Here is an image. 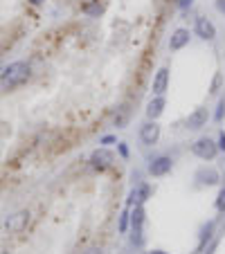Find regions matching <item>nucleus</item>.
Instances as JSON below:
<instances>
[{
	"label": "nucleus",
	"instance_id": "f257e3e1",
	"mask_svg": "<svg viewBox=\"0 0 225 254\" xmlns=\"http://www.w3.org/2000/svg\"><path fill=\"white\" fill-rule=\"evenodd\" d=\"M29 77H32V65L27 61H14L0 72V88L2 90H16L29 81Z\"/></svg>",
	"mask_w": 225,
	"mask_h": 254
},
{
	"label": "nucleus",
	"instance_id": "f03ea898",
	"mask_svg": "<svg viewBox=\"0 0 225 254\" xmlns=\"http://www.w3.org/2000/svg\"><path fill=\"white\" fill-rule=\"evenodd\" d=\"M192 153L196 155V158H200V160H207V162H212V160L219 155V146H216V142L212 138L203 135V138H198L196 142L192 144Z\"/></svg>",
	"mask_w": 225,
	"mask_h": 254
},
{
	"label": "nucleus",
	"instance_id": "7ed1b4c3",
	"mask_svg": "<svg viewBox=\"0 0 225 254\" xmlns=\"http://www.w3.org/2000/svg\"><path fill=\"white\" fill-rule=\"evenodd\" d=\"M90 167L95 171H106V169H111L112 167V162H115V155L108 151V146H99V148H95L90 153Z\"/></svg>",
	"mask_w": 225,
	"mask_h": 254
},
{
	"label": "nucleus",
	"instance_id": "20e7f679",
	"mask_svg": "<svg viewBox=\"0 0 225 254\" xmlns=\"http://www.w3.org/2000/svg\"><path fill=\"white\" fill-rule=\"evenodd\" d=\"M160 135H162V128H160V124L153 122V119H149V122L142 124V128H140V140H142L144 146H156V144L160 142Z\"/></svg>",
	"mask_w": 225,
	"mask_h": 254
},
{
	"label": "nucleus",
	"instance_id": "39448f33",
	"mask_svg": "<svg viewBox=\"0 0 225 254\" xmlns=\"http://www.w3.org/2000/svg\"><path fill=\"white\" fill-rule=\"evenodd\" d=\"M149 173L153 175V178H162V175H167L169 171L173 169V160L169 158V155H156V158L149 160Z\"/></svg>",
	"mask_w": 225,
	"mask_h": 254
},
{
	"label": "nucleus",
	"instance_id": "423d86ee",
	"mask_svg": "<svg viewBox=\"0 0 225 254\" xmlns=\"http://www.w3.org/2000/svg\"><path fill=\"white\" fill-rule=\"evenodd\" d=\"M27 225H29V212H27V209H21V212L11 214V216L5 218V229L7 232L18 234V232H23Z\"/></svg>",
	"mask_w": 225,
	"mask_h": 254
},
{
	"label": "nucleus",
	"instance_id": "0eeeda50",
	"mask_svg": "<svg viewBox=\"0 0 225 254\" xmlns=\"http://www.w3.org/2000/svg\"><path fill=\"white\" fill-rule=\"evenodd\" d=\"M209 122V111L207 108H196L194 113H189L187 119H185V128L187 131H200L205 128Z\"/></svg>",
	"mask_w": 225,
	"mask_h": 254
},
{
	"label": "nucleus",
	"instance_id": "6e6552de",
	"mask_svg": "<svg viewBox=\"0 0 225 254\" xmlns=\"http://www.w3.org/2000/svg\"><path fill=\"white\" fill-rule=\"evenodd\" d=\"M194 32H196V36H198L200 41H214L216 38L214 23L209 21V18H205V16L196 18V23H194Z\"/></svg>",
	"mask_w": 225,
	"mask_h": 254
},
{
	"label": "nucleus",
	"instance_id": "1a4fd4ad",
	"mask_svg": "<svg viewBox=\"0 0 225 254\" xmlns=\"http://www.w3.org/2000/svg\"><path fill=\"white\" fill-rule=\"evenodd\" d=\"M189 41H192V34H189L187 27H178L171 32V38H169V50L171 52H178V50L187 48Z\"/></svg>",
	"mask_w": 225,
	"mask_h": 254
},
{
	"label": "nucleus",
	"instance_id": "9d476101",
	"mask_svg": "<svg viewBox=\"0 0 225 254\" xmlns=\"http://www.w3.org/2000/svg\"><path fill=\"white\" fill-rule=\"evenodd\" d=\"M194 180L198 182V185L212 187V185H219L221 182V173L214 169V167H200V169L194 173Z\"/></svg>",
	"mask_w": 225,
	"mask_h": 254
},
{
	"label": "nucleus",
	"instance_id": "9b49d317",
	"mask_svg": "<svg viewBox=\"0 0 225 254\" xmlns=\"http://www.w3.org/2000/svg\"><path fill=\"white\" fill-rule=\"evenodd\" d=\"M149 196H151V187L146 185V182H138V185L131 189V194H129V207L144 205V202L149 200Z\"/></svg>",
	"mask_w": 225,
	"mask_h": 254
},
{
	"label": "nucleus",
	"instance_id": "f8f14e48",
	"mask_svg": "<svg viewBox=\"0 0 225 254\" xmlns=\"http://www.w3.org/2000/svg\"><path fill=\"white\" fill-rule=\"evenodd\" d=\"M165 106H167L165 97H162V95H153V97H151V101L146 104V117L153 119V122H158V117H162V113H165Z\"/></svg>",
	"mask_w": 225,
	"mask_h": 254
},
{
	"label": "nucleus",
	"instance_id": "ddd939ff",
	"mask_svg": "<svg viewBox=\"0 0 225 254\" xmlns=\"http://www.w3.org/2000/svg\"><path fill=\"white\" fill-rule=\"evenodd\" d=\"M167 88H169V68H160L153 77V85H151V90L153 95H165Z\"/></svg>",
	"mask_w": 225,
	"mask_h": 254
},
{
	"label": "nucleus",
	"instance_id": "4468645a",
	"mask_svg": "<svg viewBox=\"0 0 225 254\" xmlns=\"http://www.w3.org/2000/svg\"><path fill=\"white\" fill-rule=\"evenodd\" d=\"M214 227H216L214 221H209L207 225H203V229H200V236H198V250H203L205 245L212 241V236H214Z\"/></svg>",
	"mask_w": 225,
	"mask_h": 254
},
{
	"label": "nucleus",
	"instance_id": "2eb2a0df",
	"mask_svg": "<svg viewBox=\"0 0 225 254\" xmlns=\"http://www.w3.org/2000/svg\"><path fill=\"white\" fill-rule=\"evenodd\" d=\"M129 225H131V207H126V209L122 212V216H119V225H117L119 234L129 232Z\"/></svg>",
	"mask_w": 225,
	"mask_h": 254
},
{
	"label": "nucleus",
	"instance_id": "dca6fc26",
	"mask_svg": "<svg viewBox=\"0 0 225 254\" xmlns=\"http://www.w3.org/2000/svg\"><path fill=\"white\" fill-rule=\"evenodd\" d=\"M126 122H129V108H126V106L117 108V113H115V126L124 128V126H126Z\"/></svg>",
	"mask_w": 225,
	"mask_h": 254
},
{
	"label": "nucleus",
	"instance_id": "f3484780",
	"mask_svg": "<svg viewBox=\"0 0 225 254\" xmlns=\"http://www.w3.org/2000/svg\"><path fill=\"white\" fill-rule=\"evenodd\" d=\"M131 243H133L135 248H142V245H144V232H142V227H131Z\"/></svg>",
	"mask_w": 225,
	"mask_h": 254
},
{
	"label": "nucleus",
	"instance_id": "a211bd4d",
	"mask_svg": "<svg viewBox=\"0 0 225 254\" xmlns=\"http://www.w3.org/2000/svg\"><path fill=\"white\" fill-rule=\"evenodd\" d=\"M84 11H86L88 16H99V14L104 11V5H99V0H95L92 5H86V7H84Z\"/></svg>",
	"mask_w": 225,
	"mask_h": 254
},
{
	"label": "nucleus",
	"instance_id": "6ab92c4d",
	"mask_svg": "<svg viewBox=\"0 0 225 254\" xmlns=\"http://www.w3.org/2000/svg\"><path fill=\"white\" fill-rule=\"evenodd\" d=\"M221 85H223V72H216L214 79H212V85H209V92H212V95H216V92L221 90Z\"/></svg>",
	"mask_w": 225,
	"mask_h": 254
},
{
	"label": "nucleus",
	"instance_id": "aec40b11",
	"mask_svg": "<svg viewBox=\"0 0 225 254\" xmlns=\"http://www.w3.org/2000/svg\"><path fill=\"white\" fill-rule=\"evenodd\" d=\"M216 212L225 214V187H221L219 196H216Z\"/></svg>",
	"mask_w": 225,
	"mask_h": 254
},
{
	"label": "nucleus",
	"instance_id": "412c9836",
	"mask_svg": "<svg viewBox=\"0 0 225 254\" xmlns=\"http://www.w3.org/2000/svg\"><path fill=\"white\" fill-rule=\"evenodd\" d=\"M223 117H225V97H221L219 106H216V113H214V119L216 122H223Z\"/></svg>",
	"mask_w": 225,
	"mask_h": 254
},
{
	"label": "nucleus",
	"instance_id": "4be33fe9",
	"mask_svg": "<svg viewBox=\"0 0 225 254\" xmlns=\"http://www.w3.org/2000/svg\"><path fill=\"white\" fill-rule=\"evenodd\" d=\"M99 144H104V146H111V144H117V138H115V135H104V138L99 140Z\"/></svg>",
	"mask_w": 225,
	"mask_h": 254
},
{
	"label": "nucleus",
	"instance_id": "5701e85b",
	"mask_svg": "<svg viewBox=\"0 0 225 254\" xmlns=\"http://www.w3.org/2000/svg\"><path fill=\"white\" fill-rule=\"evenodd\" d=\"M117 151H119V155H122L124 160L129 158V146H126V142H117Z\"/></svg>",
	"mask_w": 225,
	"mask_h": 254
},
{
	"label": "nucleus",
	"instance_id": "b1692460",
	"mask_svg": "<svg viewBox=\"0 0 225 254\" xmlns=\"http://www.w3.org/2000/svg\"><path fill=\"white\" fill-rule=\"evenodd\" d=\"M216 146H219V151H223L225 153V131L219 133V140H216Z\"/></svg>",
	"mask_w": 225,
	"mask_h": 254
},
{
	"label": "nucleus",
	"instance_id": "393cba45",
	"mask_svg": "<svg viewBox=\"0 0 225 254\" xmlns=\"http://www.w3.org/2000/svg\"><path fill=\"white\" fill-rule=\"evenodd\" d=\"M192 5H194V0H178V7H180L182 11H185V9H189V7H192Z\"/></svg>",
	"mask_w": 225,
	"mask_h": 254
},
{
	"label": "nucleus",
	"instance_id": "a878e982",
	"mask_svg": "<svg viewBox=\"0 0 225 254\" xmlns=\"http://www.w3.org/2000/svg\"><path fill=\"white\" fill-rule=\"evenodd\" d=\"M216 9H219L221 14H225V0H216Z\"/></svg>",
	"mask_w": 225,
	"mask_h": 254
},
{
	"label": "nucleus",
	"instance_id": "bb28decb",
	"mask_svg": "<svg viewBox=\"0 0 225 254\" xmlns=\"http://www.w3.org/2000/svg\"><path fill=\"white\" fill-rule=\"evenodd\" d=\"M149 254H169V252H165V250H151Z\"/></svg>",
	"mask_w": 225,
	"mask_h": 254
},
{
	"label": "nucleus",
	"instance_id": "cd10ccee",
	"mask_svg": "<svg viewBox=\"0 0 225 254\" xmlns=\"http://www.w3.org/2000/svg\"><path fill=\"white\" fill-rule=\"evenodd\" d=\"M84 254H104L102 250H90V252H84Z\"/></svg>",
	"mask_w": 225,
	"mask_h": 254
},
{
	"label": "nucleus",
	"instance_id": "c85d7f7f",
	"mask_svg": "<svg viewBox=\"0 0 225 254\" xmlns=\"http://www.w3.org/2000/svg\"><path fill=\"white\" fill-rule=\"evenodd\" d=\"M32 5H41V2H45V0H29Z\"/></svg>",
	"mask_w": 225,
	"mask_h": 254
},
{
	"label": "nucleus",
	"instance_id": "c756f323",
	"mask_svg": "<svg viewBox=\"0 0 225 254\" xmlns=\"http://www.w3.org/2000/svg\"><path fill=\"white\" fill-rule=\"evenodd\" d=\"M212 250H214V245H212V248H209V250H207V254H212Z\"/></svg>",
	"mask_w": 225,
	"mask_h": 254
}]
</instances>
